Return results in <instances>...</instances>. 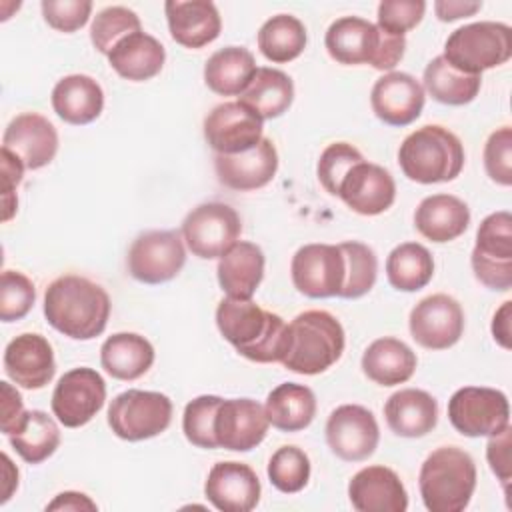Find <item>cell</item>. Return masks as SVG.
I'll list each match as a JSON object with an SVG mask.
<instances>
[{"instance_id": "cell-1", "label": "cell", "mask_w": 512, "mask_h": 512, "mask_svg": "<svg viewBox=\"0 0 512 512\" xmlns=\"http://www.w3.org/2000/svg\"><path fill=\"white\" fill-rule=\"evenodd\" d=\"M44 316L60 334L74 340H92L106 330L110 298L96 282L66 274L46 288Z\"/></svg>"}, {"instance_id": "cell-2", "label": "cell", "mask_w": 512, "mask_h": 512, "mask_svg": "<svg viewBox=\"0 0 512 512\" xmlns=\"http://www.w3.org/2000/svg\"><path fill=\"white\" fill-rule=\"evenodd\" d=\"M216 326L244 358L258 364L282 360L286 322L256 302L226 296L216 308Z\"/></svg>"}, {"instance_id": "cell-3", "label": "cell", "mask_w": 512, "mask_h": 512, "mask_svg": "<svg viewBox=\"0 0 512 512\" xmlns=\"http://www.w3.org/2000/svg\"><path fill=\"white\" fill-rule=\"evenodd\" d=\"M344 328L326 310H306L286 324L280 364L296 374L314 376L336 364L344 352Z\"/></svg>"}, {"instance_id": "cell-4", "label": "cell", "mask_w": 512, "mask_h": 512, "mask_svg": "<svg viewBox=\"0 0 512 512\" xmlns=\"http://www.w3.org/2000/svg\"><path fill=\"white\" fill-rule=\"evenodd\" d=\"M324 44L338 64H370L376 70H392L406 50L404 36L390 34L358 16L334 20L326 30Z\"/></svg>"}, {"instance_id": "cell-5", "label": "cell", "mask_w": 512, "mask_h": 512, "mask_svg": "<svg viewBox=\"0 0 512 512\" xmlns=\"http://www.w3.org/2000/svg\"><path fill=\"white\" fill-rule=\"evenodd\" d=\"M398 164L412 182H450L464 168V146L448 128L428 124L404 138L398 150Z\"/></svg>"}, {"instance_id": "cell-6", "label": "cell", "mask_w": 512, "mask_h": 512, "mask_svg": "<svg viewBox=\"0 0 512 512\" xmlns=\"http://www.w3.org/2000/svg\"><path fill=\"white\" fill-rule=\"evenodd\" d=\"M418 488L430 512H462L476 488V464L456 446L436 448L422 462Z\"/></svg>"}, {"instance_id": "cell-7", "label": "cell", "mask_w": 512, "mask_h": 512, "mask_svg": "<svg viewBox=\"0 0 512 512\" xmlns=\"http://www.w3.org/2000/svg\"><path fill=\"white\" fill-rule=\"evenodd\" d=\"M444 60L464 74L480 76L512 56V30L504 22H474L454 30L444 44Z\"/></svg>"}, {"instance_id": "cell-8", "label": "cell", "mask_w": 512, "mask_h": 512, "mask_svg": "<svg viewBox=\"0 0 512 512\" xmlns=\"http://www.w3.org/2000/svg\"><path fill=\"white\" fill-rule=\"evenodd\" d=\"M172 422V402L166 394L150 390H126L108 406V426L128 442H140L162 434Z\"/></svg>"}, {"instance_id": "cell-9", "label": "cell", "mask_w": 512, "mask_h": 512, "mask_svg": "<svg viewBox=\"0 0 512 512\" xmlns=\"http://www.w3.org/2000/svg\"><path fill=\"white\" fill-rule=\"evenodd\" d=\"M470 264L478 282L490 290L512 288V216L506 210L486 216L476 232Z\"/></svg>"}, {"instance_id": "cell-10", "label": "cell", "mask_w": 512, "mask_h": 512, "mask_svg": "<svg viewBox=\"0 0 512 512\" xmlns=\"http://www.w3.org/2000/svg\"><path fill=\"white\" fill-rule=\"evenodd\" d=\"M448 418L462 436H492L510 424L508 398L496 388L464 386L448 400Z\"/></svg>"}, {"instance_id": "cell-11", "label": "cell", "mask_w": 512, "mask_h": 512, "mask_svg": "<svg viewBox=\"0 0 512 512\" xmlns=\"http://www.w3.org/2000/svg\"><path fill=\"white\" fill-rule=\"evenodd\" d=\"M242 232L238 212L224 202L196 206L182 222V236L188 250L204 260L224 256Z\"/></svg>"}, {"instance_id": "cell-12", "label": "cell", "mask_w": 512, "mask_h": 512, "mask_svg": "<svg viewBox=\"0 0 512 512\" xmlns=\"http://www.w3.org/2000/svg\"><path fill=\"white\" fill-rule=\"evenodd\" d=\"M128 272L142 284H162L180 274L186 264L184 240L176 230L140 234L128 250Z\"/></svg>"}, {"instance_id": "cell-13", "label": "cell", "mask_w": 512, "mask_h": 512, "mask_svg": "<svg viewBox=\"0 0 512 512\" xmlns=\"http://www.w3.org/2000/svg\"><path fill=\"white\" fill-rule=\"evenodd\" d=\"M294 288L308 298L338 296L346 280V258L340 244H306L290 264Z\"/></svg>"}, {"instance_id": "cell-14", "label": "cell", "mask_w": 512, "mask_h": 512, "mask_svg": "<svg viewBox=\"0 0 512 512\" xmlns=\"http://www.w3.org/2000/svg\"><path fill=\"white\" fill-rule=\"evenodd\" d=\"M106 382L94 368L68 370L52 392V412L66 428L88 424L104 406Z\"/></svg>"}, {"instance_id": "cell-15", "label": "cell", "mask_w": 512, "mask_h": 512, "mask_svg": "<svg viewBox=\"0 0 512 512\" xmlns=\"http://www.w3.org/2000/svg\"><path fill=\"white\" fill-rule=\"evenodd\" d=\"M380 430L374 414L358 404H342L328 416L326 444L340 460L362 462L378 448Z\"/></svg>"}, {"instance_id": "cell-16", "label": "cell", "mask_w": 512, "mask_h": 512, "mask_svg": "<svg viewBox=\"0 0 512 512\" xmlns=\"http://www.w3.org/2000/svg\"><path fill=\"white\" fill-rule=\"evenodd\" d=\"M412 338L428 350H446L454 346L464 332V310L448 294L422 298L408 318Z\"/></svg>"}, {"instance_id": "cell-17", "label": "cell", "mask_w": 512, "mask_h": 512, "mask_svg": "<svg viewBox=\"0 0 512 512\" xmlns=\"http://www.w3.org/2000/svg\"><path fill=\"white\" fill-rule=\"evenodd\" d=\"M262 122L242 102H224L204 118V138L216 154H240L264 138Z\"/></svg>"}, {"instance_id": "cell-18", "label": "cell", "mask_w": 512, "mask_h": 512, "mask_svg": "<svg viewBox=\"0 0 512 512\" xmlns=\"http://www.w3.org/2000/svg\"><path fill=\"white\" fill-rule=\"evenodd\" d=\"M268 426L270 422L260 402L252 398H222L214 418V436L218 448L248 452L266 438Z\"/></svg>"}, {"instance_id": "cell-19", "label": "cell", "mask_w": 512, "mask_h": 512, "mask_svg": "<svg viewBox=\"0 0 512 512\" xmlns=\"http://www.w3.org/2000/svg\"><path fill=\"white\" fill-rule=\"evenodd\" d=\"M2 148L20 158L24 168L38 170L54 160L58 152V132L42 114L24 112L6 126Z\"/></svg>"}, {"instance_id": "cell-20", "label": "cell", "mask_w": 512, "mask_h": 512, "mask_svg": "<svg viewBox=\"0 0 512 512\" xmlns=\"http://www.w3.org/2000/svg\"><path fill=\"white\" fill-rule=\"evenodd\" d=\"M422 84L406 72H388L378 78L370 92V106L378 120L388 126L412 124L424 108Z\"/></svg>"}, {"instance_id": "cell-21", "label": "cell", "mask_w": 512, "mask_h": 512, "mask_svg": "<svg viewBox=\"0 0 512 512\" xmlns=\"http://www.w3.org/2000/svg\"><path fill=\"white\" fill-rule=\"evenodd\" d=\"M338 196L356 214L376 216L394 204L396 184L386 168L362 160L348 170Z\"/></svg>"}, {"instance_id": "cell-22", "label": "cell", "mask_w": 512, "mask_h": 512, "mask_svg": "<svg viewBox=\"0 0 512 512\" xmlns=\"http://www.w3.org/2000/svg\"><path fill=\"white\" fill-rule=\"evenodd\" d=\"M214 170L230 190L248 192L272 182L278 170V152L270 138H262L254 148L240 154H216Z\"/></svg>"}, {"instance_id": "cell-23", "label": "cell", "mask_w": 512, "mask_h": 512, "mask_svg": "<svg viewBox=\"0 0 512 512\" xmlns=\"http://www.w3.org/2000/svg\"><path fill=\"white\" fill-rule=\"evenodd\" d=\"M260 480L242 462H218L208 472L204 494L222 512H250L260 502Z\"/></svg>"}, {"instance_id": "cell-24", "label": "cell", "mask_w": 512, "mask_h": 512, "mask_svg": "<svg viewBox=\"0 0 512 512\" xmlns=\"http://www.w3.org/2000/svg\"><path fill=\"white\" fill-rule=\"evenodd\" d=\"M4 370L12 382L26 390L44 388L56 372L50 342L42 334L32 332L16 336L4 350Z\"/></svg>"}, {"instance_id": "cell-25", "label": "cell", "mask_w": 512, "mask_h": 512, "mask_svg": "<svg viewBox=\"0 0 512 512\" xmlns=\"http://www.w3.org/2000/svg\"><path fill=\"white\" fill-rule=\"evenodd\" d=\"M348 498L358 512H404L408 494L400 476L388 466H366L348 484Z\"/></svg>"}, {"instance_id": "cell-26", "label": "cell", "mask_w": 512, "mask_h": 512, "mask_svg": "<svg viewBox=\"0 0 512 512\" xmlns=\"http://www.w3.org/2000/svg\"><path fill=\"white\" fill-rule=\"evenodd\" d=\"M170 36L184 48H202L220 36L222 20L210 0H168L164 4Z\"/></svg>"}, {"instance_id": "cell-27", "label": "cell", "mask_w": 512, "mask_h": 512, "mask_svg": "<svg viewBox=\"0 0 512 512\" xmlns=\"http://www.w3.org/2000/svg\"><path fill=\"white\" fill-rule=\"evenodd\" d=\"M384 416L396 436L422 438L436 428L438 402L426 390L404 388L386 400Z\"/></svg>"}, {"instance_id": "cell-28", "label": "cell", "mask_w": 512, "mask_h": 512, "mask_svg": "<svg viewBox=\"0 0 512 512\" xmlns=\"http://www.w3.org/2000/svg\"><path fill=\"white\" fill-rule=\"evenodd\" d=\"M470 224V210L464 200L452 194L426 196L416 212L414 226L430 242L444 244L456 240Z\"/></svg>"}, {"instance_id": "cell-29", "label": "cell", "mask_w": 512, "mask_h": 512, "mask_svg": "<svg viewBox=\"0 0 512 512\" xmlns=\"http://www.w3.org/2000/svg\"><path fill=\"white\" fill-rule=\"evenodd\" d=\"M216 274L228 298L252 300L264 278V252L254 242L240 240L220 256Z\"/></svg>"}, {"instance_id": "cell-30", "label": "cell", "mask_w": 512, "mask_h": 512, "mask_svg": "<svg viewBox=\"0 0 512 512\" xmlns=\"http://www.w3.org/2000/svg\"><path fill=\"white\" fill-rule=\"evenodd\" d=\"M52 108L68 124H90L104 108L102 86L86 74L64 76L52 90Z\"/></svg>"}, {"instance_id": "cell-31", "label": "cell", "mask_w": 512, "mask_h": 512, "mask_svg": "<svg viewBox=\"0 0 512 512\" xmlns=\"http://www.w3.org/2000/svg\"><path fill=\"white\" fill-rule=\"evenodd\" d=\"M164 60V46L142 30L124 36L108 54V62L116 74L132 82H144L160 74Z\"/></svg>"}, {"instance_id": "cell-32", "label": "cell", "mask_w": 512, "mask_h": 512, "mask_svg": "<svg viewBox=\"0 0 512 512\" xmlns=\"http://www.w3.org/2000/svg\"><path fill=\"white\" fill-rule=\"evenodd\" d=\"M416 354L398 338L384 336L374 340L362 354L364 374L380 386L404 384L416 370Z\"/></svg>"}, {"instance_id": "cell-33", "label": "cell", "mask_w": 512, "mask_h": 512, "mask_svg": "<svg viewBox=\"0 0 512 512\" xmlns=\"http://www.w3.org/2000/svg\"><path fill=\"white\" fill-rule=\"evenodd\" d=\"M154 346L140 334L118 332L100 348L102 368L116 380H136L154 364Z\"/></svg>"}, {"instance_id": "cell-34", "label": "cell", "mask_w": 512, "mask_h": 512, "mask_svg": "<svg viewBox=\"0 0 512 512\" xmlns=\"http://www.w3.org/2000/svg\"><path fill=\"white\" fill-rule=\"evenodd\" d=\"M256 70V60L250 50L242 46H226L206 60L204 82L220 96H240Z\"/></svg>"}, {"instance_id": "cell-35", "label": "cell", "mask_w": 512, "mask_h": 512, "mask_svg": "<svg viewBox=\"0 0 512 512\" xmlns=\"http://www.w3.org/2000/svg\"><path fill=\"white\" fill-rule=\"evenodd\" d=\"M264 412L268 422L282 432H298L310 426L316 416L314 392L296 382L278 384L266 398Z\"/></svg>"}, {"instance_id": "cell-36", "label": "cell", "mask_w": 512, "mask_h": 512, "mask_svg": "<svg viewBox=\"0 0 512 512\" xmlns=\"http://www.w3.org/2000/svg\"><path fill=\"white\" fill-rule=\"evenodd\" d=\"M294 100L292 78L278 68H258L238 102L250 108L262 120L282 116Z\"/></svg>"}, {"instance_id": "cell-37", "label": "cell", "mask_w": 512, "mask_h": 512, "mask_svg": "<svg viewBox=\"0 0 512 512\" xmlns=\"http://www.w3.org/2000/svg\"><path fill=\"white\" fill-rule=\"evenodd\" d=\"M16 454L28 464L50 458L60 444V430L52 416L42 410H26L18 428L8 436Z\"/></svg>"}, {"instance_id": "cell-38", "label": "cell", "mask_w": 512, "mask_h": 512, "mask_svg": "<svg viewBox=\"0 0 512 512\" xmlns=\"http://www.w3.org/2000/svg\"><path fill=\"white\" fill-rule=\"evenodd\" d=\"M426 92L440 104L464 106L472 102L482 86V78L476 74H464L450 66L444 56H436L424 68Z\"/></svg>"}, {"instance_id": "cell-39", "label": "cell", "mask_w": 512, "mask_h": 512, "mask_svg": "<svg viewBox=\"0 0 512 512\" xmlns=\"http://www.w3.org/2000/svg\"><path fill=\"white\" fill-rule=\"evenodd\" d=\"M386 276L392 288L400 292H416L432 280L434 258L426 246L404 242L388 254Z\"/></svg>"}, {"instance_id": "cell-40", "label": "cell", "mask_w": 512, "mask_h": 512, "mask_svg": "<svg viewBox=\"0 0 512 512\" xmlns=\"http://www.w3.org/2000/svg\"><path fill=\"white\" fill-rule=\"evenodd\" d=\"M306 28L290 14L268 18L258 30V48L270 62L284 64L298 58L306 48Z\"/></svg>"}, {"instance_id": "cell-41", "label": "cell", "mask_w": 512, "mask_h": 512, "mask_svg": "<svg viewBox=\"0 0 512 512\" xmlns=\"http://www.w3.org/2000/svg\"><path fill=\"white\" fill-rule=\"evenodd\" d=\"M346 258V280L338 298H360L368 294L378 276V258L374 250L362 242H342L340 244Z\"/></svg>"}, {"instance_id": "cell-42", "label": "cell", "mask_w": 512, "mask_h": 512, "mask_svg": "<svg viewBox=\"0 0 512 512\" xmlns=\"http://www.w3.org/2000/svg\"><path fill=\"white\" fill-rule=\"evenodd\" d=\"M140 30H142V24L136 12L124 6H108L94 16L90 26V40L100 54L108 56L110 50L124 36Z\"/></svg>"}, {"instance_id": "cell-43", "label": "cell", "mask_w": 512, "mask_h": 512, "mask_svg": "<svg viewBox=\"0 0 512 512\" xmlns=\"http://www.w3.org/2000/svg\"><path fill=\"white\" fill-rule=\"evenodd\" d=\"M268 478L272 486L284 494L300 492L310 480V460L298 446L278 448L268 462Z\"/></svg>"}, {"instance_id": "cell-44", "label": "cell", "mask_w": 512, "mask_h": 512, "mask_svg": "<svg viewBox=\"0 0 512 512\" xmlns=\"http://www.w3.org/2000/svg\"><path fill=\"white\" fill-rule=\"evenodd\" d=\"M222 398L204 394L194 400H190L184 408L182 416V430L190 444L198 448H218L216 436H214V418L218 412Z\"/></svg>"}, {"instance_id": "cell-45", "label": "cell", "mask_w": 512, "mask_h": 512, "mask_svg": "<svg viewBox=\"0 0 512 512\" xmlns=\"http://www.w3.org/2000/svg\"><path fill=\"white\" fill-rule=\"evenodd\" d=\"M362 160H364V156L360 154V150L354 148L348 142H332V144H328L322 150L318 166H316V174H318V180H320L322 188L328 194L338 196L340 182L344 180L348 170L354 164L362 162Z\"/></svg>"}, {"instance_id": "cell-46", "label": "cell", "mask_w": 512, "mask_h": 512, "mask_svg": "<svg viewBox=\"0 0 512 512\" xmlns=\"http://www.w3.org/2000/svg\"><path fill=\"white\" fill-rule=\"evenodd\" d=\"M36 300L34 284L16 270H4L0 278V320L14 322L24 318Z\"/></svg>"}, {"instance_id": "cell-47", "label": "cell", "mask_w": 512, "mask_h": 512, "mask_svg": "<svg viewBox=\"0 0 512 512\" xmlns=\"http://www.w3.org/2000/svg\"><path fill=\"white\" fill-rule=\"evenodd\" d=\"M484 168L492 182L512 184V128L502 126L492 132L484 146Z\"/></svg>"}, {"instance_id": "cell-48", "label": "cell", "mask_w": 512, "mask_h": 512, "mask_svg": "<svg viewBox=\"0 0 512 512\" xmlns=\"http://www.w3.org/2000/svg\"><path fill=\"white\" fill-rule=\"evenodd\" d=\"M426 12V2L422 0H382L378 4V24L382 30L404 36L408 30L416 28Z\"/></svg>"}, {"instance_id": "cell-49", "label": "cell", "mask_w": 512, "mask_h": 512, "mask_svg": "<svg viewBox=\"0 0 512 512\" xmlns=\"http://www.w3.org/2000/svg\"><path fill=\"white\" fill-rule=\"evenodd\" d=\"M42 16L58 32L80 30L92 12L90 0H42Z\"/></svg>"}, {"instance_id": "cell-50", "label": "cell", "mask_w": 512, "mask_h": 512, "mask_svg": "<svg viewBox=\"0 0 512 512\" xmlns=\"http://www.w3.org/2000/svg\"><path fill=\"white\" fill-rule=\"evenodd\" d=\"M24 174V164L20 158H16L12 152L2 148V220L8 222L18 206V198L14 194L16 186L22 182Z\"/></svg>"}, {"instance_id": "cell-51", "label": "cell", "mask_w": 512, "mask_h": 512, "mask_svg": "<svg viewBox=\"0 0 512 512\" xmlns=\"http://www.w3.org/2000/svg\"><path fill=\"white\" fill-rule=\"evenodd\" d=\"M510 424L500 430L498 434L488 436V446H486V458L488 464L492 468V472L500 478V482L504 484V488L510 482Z\"/></svg>"}, {"instance_id": "cell-52", "label": "cell", "mask_w": 512, "mask_h": 512, "mask_svg": "<svg viewBox=\"0 0 512 512\" xmlns=\"http://www.w3.org/2000/svg\"><path fill=\"white\" fill-rule=\"evenodd\" d=\"M0 388H2V418H0V428L6 436H10L20 420L24 418L26 410H24V404H22V396L18 394L16 388H12V384L8 382H0Z\"/></svg>"}, {"instance_id": "cell-53", "label": "cell", "mask_w": 512, "mask_h": 512, "mask_svg": "<svg viewBox=\"0 0 512 512\" xmlns=\"http://www.w3.org/2000/svg\"><path fill=\"white\" fill-rule=\"evenodd\" d=\"M482 8V2H462V0H438L434 2V10L438 20L454 22L460 18L474 16Z\"/></svg>"}, {"instance_id": "cell-54", "label": "cell", "mask_w": 512, "mask_h": 512, "mask_svg": "<svg viewBox=\"0 0 512 512\" xmlns=\"http://www.w3.org/2000/svg\"><path fill=\"white\" fill-rule=\"evenodd\" d=\"M510 308H512V302L506 300L494 314V320H492V336L494 340L502 346V348H510Z\"/></svg>"}, {"instance_id": "cell-55", "label": "cell", "mask_w": 512, "mask_h": 512, "mask_svg": "<svg viewBox=\"0 0 512 512\" xmlns=\"http://www.w3.org/2000/svg\"><path fill=\"white\" fill-rule=\"evenodd\" d=\"M46 510H96V504L80 492H62L52 500Z\"/></svg>"}]
</instances>
